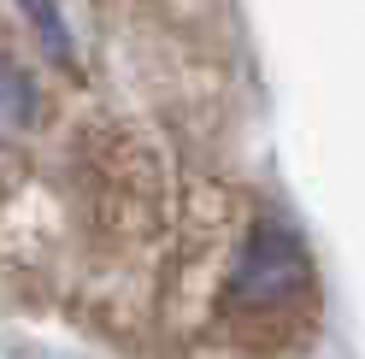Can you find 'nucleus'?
<instances>
[{
    "mask_svg": "<svg viewBox=\"0 0 365 359\" xmlns=\"http://www.w3.org/2000/svg\"><path fill=\"white\" fill-rule=\"evenodd\" d=\"M301 277H307V265H301V254H294V241L277 236V230H259L254 248H247V265H242V295L271 306V301L294 295Z\"/></svg>",
    "mask_w": 365,
    "mask_h": 359,
    "instance_id": "1",
    "label": "nucleus"
},
{
    "mask_svg": "<svg viewBox=\"0 0 365 359\" xmlns=\"http://www.w3.org/2000/svg\"><path fill=\"white\" fill-rule=\"evenodd\" d=\"M30 124H36V83H30L24 65L0 59V147L18 142Z\"/></svg>",
    "mask_w": 365,
    "mask_h": 359,
    "instance_id": "2",
    "label": "nucleus"
}]
</instances>
